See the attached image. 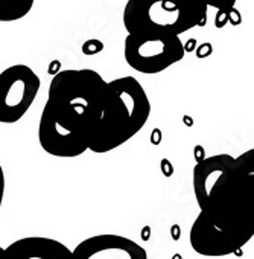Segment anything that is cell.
<instances>
[{
  "mask_svg": "<svg viewBox=\"0 0 254 259\" xmlns=\"http://www.w3.org/2000/svg\"><path fill=\"white\" fill-rule=\"evenodd\" d=\"M108 81L91 69L54 75L38 122V142L54 157H79L88 151L107 104Z\"/></svg>",
  "mask_w": 254,
  "mask_h": 259,
  "instance_id": "1",
  "label": "cell"
},
{
  "mask_svg": "<svg viewBox=\"0 0 254 259\" xmlns=\"http://www.w3.org/2000/svg\"><path fill=\"white\" fill-rule=\"evenodd\" d=\"M199 215L212 223L254 233V150L239 157L216 154L193 168Z\"/></svg>",
  "mask_w": 254,
  "mask_h": 259,
  "instance_id": "2",
  "label": "cell"
},
{
  "mask_svg": "<svg viewBox=\"0 0 254 259\" xmlns=\"http://www.w3.org/2000/svg\"><path fill=\"white\" fill-rule=\"evenodd\" d=\"M149 114V98L134 76L108 81L107 104L88 150L96 154H105L122 147L142 132Z\"/></svg>",
  "mask_w": 254,
  "mask_h": 259,
  "instance_id": "3",
  "label": "cell"
},
{
  "mask_svg": "<svg viewBox=\"0 0 254 259\" xmlns=\"http://www.w3.org/2000/svg\"><path fill=\"white\" fill-rule=\"evenodd\" d=\"M207 7L202 0H128L123 26L134 35H177L204 26Z\"/></svg>",
  "mask_w": 254,
  "mask_h": 259,
  "instance_id": "4",
  "label": "cell"
},
{
  "mask_svg": "<svg viewBox=\"0 0 254 259\" xmlns=\"http://www.w3.org/2000/svg\"><path fill=\"white\" fill-rule=\"evenodd\" d=\"M186 48L177 35H134L128 34L123 43V55L131 69L154 75L184 58Z\"/></svg>",
  "mask_w": 254,
  "mask_h": 259,
  "instance_id": "5",
  "label": "cell"
},
{
  "mask_svg": "<svg viewBox=\"0 0 254 259\" xmlns=\"http://www.w3.org/2000/svg\"><path fill=\"white\" fill-rule=\"evenodd\" d=\"M40 85L38 75L26 64L0 72V123L19 122L32 107Z\"/></svg>",
  "mask_w": 254,
  "mask_h": 259,
  "instance_id": "6",
  "label": "cell"
},
{
  "mask_svg": "<svg viewBox=\"0 0 254 259\" xmlns=\"http://www.w3.org/2000/svg\"><path fill=\"white\" fill-rule=\"evenodd\" d=\"M73 259H148L146 250L136 241L114 233H102L81 241Z\"/></svg>",
  "mask_w": 254,
  "mask_h": 259,
  "instance_id": "7",
  "label": "cell"
},
{
  "mask_svg": "<svg viewBox=\"0 0 254 259\" xmlns=\"http://www.w3.org/2000/svg\"><path fill=\"white\" fill-rule=\"evenodd\" d=\"M8 259H73L72 250L63 242L46 236H26L5 248Z\"/></svg>",
  "mask_w": 254,
  "mask_h": 259,
  "instance_id": "8",
  "label": "cell"
},
{
  "mask_svg": "<svg viewBox=\"0 0 254 259\" xmlns=\"http://www.w3.org/2000/svg\"><path fill=\"white\" fill-rule=\"evenodd\" d=\"M35 0H0V22L10 23L26 17Z\"/></svg>",
  "mask_w": 254,
  "mask_h": 259,
  "instance_id": "9",
  "label": "cell"
},
{
  "mask_svg": "<svg viewBox=\"0 0 254 259\" xmlns=\"http://www.w3.org/2000/svg\"><path fill=\"white\" fill-rule=\"evenodd\" d=\"M202 4L209 8H216L221 14H228L233 11L234 5H236V0H202Z\"/></svg>",
  "mask_w": 254,
  "mask_h": 259,
  "instance_id": "10",
  "label": "cell"
},
{
  "mask_svg": "<svg viewBox=\"0 0 254 259\" xmlns=\"http://www.w3.org/2000/svg\"><path fill=\"white\" fill-rule=\"evenodd\" d=\"M102 49H104V45H102L100 41H97V40H90V41H87V43L84 45V48H82V51H84L85 55L97 54V52H100Z\"/></svg>",
  "mask_w": 254,
  "mask_h": 259,
  "instance_id": "11",
  "label": "cell"
},
{
  "mask_svg": "<svg viewBox=\"0 0 254 259\" xmlns=\"http://www.w3.org/2000/svg\"><path fill=\"white\" fill-rule=\"evenodd\" d=\"M4 197H5V172L2 165H0V209H2L4 204Z\"/></svg>",
  "mask_w": 254,
  "mask_h": 259,
  "instance_id": "12",
  "label": "cell"
},
{
  "mask_svg": "<svg viewBox=\"0 0 254 259\" xmlns=\"http://www.w3.org/2000/svg\"><path fill=\"white\" fill-rule=\"evenodd\" d=\"M0 259H8V257H7V253H5V248H4V247H0Z\"/></svg>",
  "mask_w": 254,
  "mask_h": 259,
  "instance_id": "13",
  "label": "cell"
}]
</instances>
